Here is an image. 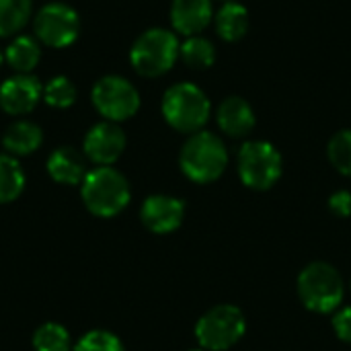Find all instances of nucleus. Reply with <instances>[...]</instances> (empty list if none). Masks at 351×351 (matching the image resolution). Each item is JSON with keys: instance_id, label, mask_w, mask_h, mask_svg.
<instances>
[{"instance_id": "1", "label": "nucleus", "mask_w": 351, "mask_h": 351, "mask_svg": "<svg viewBox=\"0 0 351 351\" xmlns=\"http://www.w3.org/2000/svg\"><path fill=\"white\" fill-rule=\"evenodd\" d=\"M80 195L86 210L99 218L117 216L130 204L132 191L128 179L113 167H97L80 183Z\"/></svg>"}, {"instance_id": "2", "label": "nucleus", "mask_w": 351, "mask_h": 351, "mask_svg": "<svg viewBox=\"0 0 351 351\" xmlns=\"http://www.w3.org/2000/svg\"><path fill=\"white\" fill-rule=\"evenodd\" d=\"M212 105L206 93L191 82H177L162 97V115L171 128L183 134L202 132L210 119Z\"/></svg>"}, {"instance_id": "3", "label": "nucleus", "mask_w": 351, "mask_h": 351, "mask_svg": "<svg viewBox=\"0 0 351 351\" xmlns=\"http://www.w3.org/2000/svg\"><path fill=\"white\" fill-rule=\"evenodd\" d=\"M181 171L195 183H212L216 181L226 165L228 152L224 142L212 132H195L183 144L179 154Z\"/></svg>"}, {"instance_id": "4", "label": "nucleus", "mask_w": 351, "mask_h": 351, "mask_svg": "<svg viewBox=\"0 0 351 351\" xmlns=\"http://www.w3.org/2000/svg\"><path fill=\"white\" fill-rule=\"evenodd\" d=\"M179 47L181 43L177 41V35L173 31L154 27L144 31L134 41L130 49V62L140 76L156 78L167 74L175 66L179 58Z\"/></svg>"}, {"instance_id": "5", "label": "nucleus", "mask_w": 351, "mask_h": 351, "mask_svg": "<svg viewBox=\"0 0 351 351\" xmlns=\"http://www.w3.org/2000/svg\"><path fill=\"white\" fill-rule=\"evenodd\" d=\"M298 296L313 313H333L343 300V280L333 265L311 263L298 276Z\"/></svg>"}, {"instance_id": "6", "label": "nucleus", "mask_w": 351, "mask_h": 351, "mask_svg": "<svg viewBox=\"0 0 351 351\" xmlns=\"http://www.w3.org/2000/svg\"><path fill=\"white\" fill-rule=\"evenodd\" d=\"M247 329L245 315L232 304H220L208 311L195 325V337L202 350L224 351L232 348Z\"/></svg>"}, {"instance_id": "7", "label": "nucleus", "mask_w": 351, "mask_h": 351, "mask_svg": "<svg viewBox=\"0 0 351 351\" xmlns=\"http://www.w3.org/2000/svg\"><path fill=\"white\" fill-rule=\"evenodd\" d=\"M239 175L247 187L265 191L282 177V154L269 142H247L239 150Z\"/></svg>"}, {"instance_id": "8", "label": "nucleus", "mask_w": 351, "mask_h": 351, "mask_svg": "<svg viewBox=\"0 0 351 351\" xmlns=\"http://www.w3.org/2000/svg\"><path fill=\"white\" fill-rule=\"evenodd\" d=\"M95 109L107 119V121H125L134 117L140 109V93L138 88L123 76H103L97 80L90 93Z\"/></svg>"}, {"instance_id": "9", "label": "nucleus", "mask_w": 351, "mask_h": 351, "mask_svg": "<svg viewBox=\"0 0 351 351\" xmlns=\"http://www.w3.org/2000/svg\"><path fill=\"white\" fill-rule=\"evenodd\" d=\"M33 29L41 43L49 47H68L80 35V19L72 6L49 2L35 14Z\"/></svg>"}, {"instance_id": "10", "label": "nucleus", "mask_w": 351, "mask_h": 351, "mask_svg": "<svg viewBox=\"0 0 351 351\" xmlns=\"http://www.w3.org/2000/svg\"><path fill=\"white\" fill-rule=\"evenodd\" d=\"M125 150V134L113 121H101L93 125L82 144L84 156L97 167H111Z\"/></svg>"}, {"instance_id": "11", "label": "nucleus", "mask_w": 351, "mask_h": 351, "mask_svg": "<svg viewBox=\"0 0 351 351\" xmlns=\"http://www.w3.org/2000/svg\"><path fill=\"white\" fill-rule=\"evenodd\" d=\"M43 97V86L35 76L16 74L0 84V107L8 115H25L35 109Z\"/></svg>"}, {"instance_id": "12", "label": "nucleus", "mask_w": 351, "mask_h": 351, "mask_svg": "<svg viewBox=\"0 0 351 351\" xmlns=\"http://www.w3.org/2000/svg\"><path fill=\"white\" fill-rule=\"evenodd\" d=\"M185 216V206L173 195H150L144 199L140 210L142 224L156 234L173 232L181 226Z\"/></svg>"}, {"instance_id": "13", "label": "nucleus", "mask_w": 351, "mask_h": 351, "mask_svg": "<svg viewBox=\"0 0 351 351\" xmlns=\"http://www.w3.org/2000/svg\"><path fill=\"white\" fill-rule=\"evenodd\" d=\"M214 19L212 0H173L171 25L181 35H197Z\"/></svg>"}, {"instance_id": "14", "label": "nucleus", "mask_w": 351, "mask_h": 351, "mask_svg": "<svg viewBox=\"0 0 351 351\" xmlns=\"http://www.w3.org/2000/svg\"><path fill=\"white\" fill-rule=\"evenodd\" d=\"M216 121L220 130L232 138L249 136L255 128V111L243 97H226L216 111Z\"/></svg>"}, {"instance_id": "15", "label": "nucleus", "mask_w": 351, "mask_h": 351, "mask_svg": "<svg viewBox=\"0 0 351 351\" xmlns=\"http://www.w3.org/2000/svg\"><path fill=\"white\" fill-rule=\"evenodd\" d=\"M47 173L56 183L62 185H80L86 177V162L82 154L72 146L56 148L47 158Z\"/></svg>"}, {"instance_id": "16", "label": "nucleus", "mask_w": 351, "mask_h": 351, "mask_svg": "<svg viewBox=\"0 0 351 351\" xmlns=\"http://www.w3.org/2000/svg\"><path fill=\"white\" fill-rule=\"evenodd\" d=\"M43 142V132L37 123L21 119L6 128L2 136V146L10 156H27L35 152Z\"/></svg>"}, {"instance_id": "17", "label": "nucleus", "mask_w": 351, "mask_h": 351, "mask_svg": "<svg viewBox=\"0 0 351 351\" xmlns=\"http://www.w3.org/2000/svg\"><path fill=\"white\" fill-rule=\"evenodd\" d=\"M216 31L224 41H239L249 29V10L239 2H224V6L214 14Z\"/></svg>"}, {"instance_id": "18", "label": "nucleus", "mask_w": 351, "mask_h": 351, "mask_svg": "<svg viewBox=\"0 0 351 351\" xmlns=\"http://www.w3.org/2000/svg\"><path fill=\"white\" fill-rule=\"evenodd\" d=\"M4 58L10 64V68H14L21 74H27V72H31L39 64V60H41V47H39V43L33 37L19 35L6 47Z\"/></svg>"}, {"instance_id": "19", "label": "nucleus", "mask_w": 351, "mask_h": 351, "mask_svg": "<svg viewBox=\"0 0 351 351\" xmlns=\"http://www.w3.org/2000/svg\"><path fill=\"white\" fill-rule=\"evenodd\" d=\"M25 189V173L10 154H0V204L14 202Z\"/></svg>"}, {"instance_id": "20", "label": "nucleus", "mask_w": 351, "mask_h": 351, "mask_svg": "<svg viewBox=\"0 0 351 351\" xmlns=\"http://www.w3.org/2000/svg\"><path fill=\"white\" fill-rule=\"evenodd\" d=\"M31 0H0V37L16 35L31 19Z\"/></svg>"}, {"instance_id": "21", "label": "nucleus", "mask_w": 351, "mask_h": 351, "mask_svg": "<svg viewBox=\"0 0 351 351\" xmlns=\"http://www.w3.org/2000/svg\"><path fill=\"white\" fill-rule=\"evenodd\" d=\"M179 58L189 66V68H210L216 60V47L210 39L191 35L187 37L181 47H179Z\"/></svg>"}, {"instance_id": "22", "label": "nucleus", "mask_w": 351, "mask_h": 351, "mask_svg": "<svg viewBox=\"0 0 351 351\" xmlns=\"http://www.w3.org/2000/svg\"><path fill=\"white\" fill-rule=\"evenodd\" d=\"M31 343L35 351H72L70 333L58 323H43L37 327Z\"/></svg>"}, {"instance_id": "23", "label": "nucleus", "mask_w": 351, "mask_h": 351, "mask_svg": "<svg viewBox=\"0 0 351 351\" xmlns=\"http://www.w3.org/2000/svg\"><path fill=\"white\" fill-rule=\"evenodd\" d=\"M327 154L331 165L341 175L351 177V130H341L329 140Z\"/></svg>"}, {"instance_id": "24", "label": "nucleus", "mask_w": 351, "mask_h": 351, "mask_svg": "<svg viewBox=\"0 0 351 351\" xmlns=\"http://www.w3.org/2000/svg\"><path fill=\"white\" fill-rule=\"evenodd\" d=\"M43 99L56 109H66L76 101V86L66 76H53L43 86Z\"/></svg>"}, {"instance_id": "25", "label": "nucleus", "mask_w": 351, "mask_h": 351, "mask_svg": "<svg viewBox=\"0 0 351 351\" xmlns=\"http://www.w3.org/2000/svg\"><path fill=\"white\" fill-rule=\"evenodd\" d=\"M72 351H125L123 343L119 341L117 335L103 331V329H95L88 331L86 335L80 337V341L74 346Z\"/></svg>"}, {"instance_id": "26", "label": "nucleus", "mask_w": 351, "mask_h": 351, "mask_svg": "<svg viewBox=\"0 0 351 351\" xmlns=\"http://www.w3.org/2000/svg\"><path fill=\"white\" fill-rule=\"evenodd\" d=\"M333 329L337 333V337L346 343H351V306L341 308L335 319H333Z\"/></svg>"}, {"instance_id": "27", "label": "nucleus", "mask_w": 351, "mask_h": 351, "mask_svg": "<svg viewBox=\"0 0 351 351\" xmlns=\"http://www.w3.org/2000/svg\"><path fill=\"white\" fill-rule=\"evenodd\" d=\"M329 208L335 216L348 218L351 214V193L350 191H337L329 199Z\"/></svg>"}, {"instance_id": "28", "label": "nucleus", "mask_w": 351, "mask_h": 351, "mask_svg": "<svg viewBox=\"0 0 351 351\" xmlns=\"http://www.w3.org/2000/svg\"><path fill=\"white\" fill-rule=\"evenodd\" d=\"M0 64H2V53H0Z\"/></svg>"}, {"instance_id": "29", "label": "nucleus", "mask_w": 351, "mask_h": 351, "mask_svg": "<svg viewBox=\"0 0 351 351\" xmlns=\"http://www.w3.org/2000/svg\"><path fill=\"white\" fill-rule=\"evenodd\" d=\"M189 351H204V350H189Z\"/></svg>"}, {"instance_id": "30", "label": "nucleus", "mask_w": 351, "mask_h": 351, "mask_svg": "<svg viewBox=\"0 0 351 351\" xmlns=\"http://www.w3.org/2000/svg\"><path fill=\"white\" fill-rule=\"evenodd\" d=\"M226 2H228V0H226Z\"/></svg>"}]
</instances>
